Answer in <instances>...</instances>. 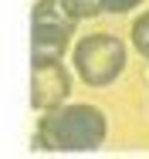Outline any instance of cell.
<instances>
[{
	"instance_id": "obj_1",
	"label": "cell",
	"mask_w": 149,
	"mask_h": 159,
	"mask_svg": "<svg viewBox=\"0 0 149 159\" xmlns=\"http://www.w3.org/2000/svg\"><path fill=\"white\" fill-rule=\"evenodd\" d=\"M109 135V122L95 105H58L44 112L34 129V146L41 152H95Z\"/></svg>"
},
{
	"instance_id": "obj_2",
	"label": "cell",
	"mask_w": 149,
	"mask_h": 159,
	"mask_svg": "<svg viewBox=\"0 0 149 159\" xmlns=\"http://www.w3.org/2000/svg\"><path fill=\"white\" fill-rule=\"evenodd\" d=\"M71 61L78 78L91 85V88H105L112 85L125 68V44H122L115 34H85L75 51H71Z\"/></svg>"
},
{
	"instance_id": "obj_3",
	"label": "cell",
	"mask_w": 149,
	"mask_h": 159,
	"mask_svg": "<svg viewBox=\"0 0 149 159\" xmlns=\"http://www.w3.org/2000/svg\"><path fill=\"white\" fill-rule=\"evenodd\" d=\"M75 27L78 14L68 0H37L30 14V58H61Z\"/></svg>"
},
{
	"instance_id": "obj_4",
	"label": "cell",
	"mask_w": 149,
	"mask_h": 159,
	"mask_svg": "<svg viewBox=\"0 0 149 159\" xmlns=\"http://www.w3.org/2000/svg\"><path fill=\"white\" fill-rule=\"evenodd\" d=\"M71 92V78L61 68V58H30V105L37 112H51L64 105Z\"/></svg>"
},
{
	"instance_id": "obj_5",
	"label": "cell",
	"mask_w": 149,
	"mask_h": 159,
	"mask_svg": "<svg viewBox=\"0 0 149 159\" xmlns=\"http://www.w3.org/2000/svg\"><path fill=\"white\" fill-rule=\"evenodd\" d=\"M71 10L78 14V20L85 17H102V14H125V10H136L142 0H68Z\"/></svg>"
},
{
	"instance_id": "obj_6",
	"label": "cell",
	"mask_w": 149,
	"mask_h": 159,
	"mask_svg": "<svg viewBox=\"0 0 149 159\" xmlns=\"http://www.w3.org/2000/svg\"><path fill=\"white\" fill-rule=\"evenodd\" d=\"M132 44H136V51L149 61V10H142V14L132 20Z\"/></svg>"
}]
</instances>
